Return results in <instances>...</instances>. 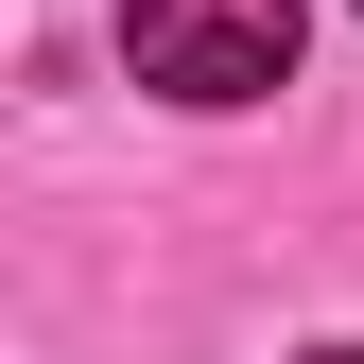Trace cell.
Returning <instances> with one entry per match:
<instances>
[{
  "mask_svg": "<svg viewBox=\"0 0 364 364\" xmlns=\"http://www.w3.org/2000/svg\"><path fill=\"white\" fill-rule=\"evenodd\" d=\"M122 53L173 105H260L295 87V0H122Z\"/></svg>",
  "mask_w": 364,
  "mask_h": 364,
  "instance_id": "1",
  "label": "cell"
},
{
  "mask_svg": "<svg viewBox=\"0 0 364 364\" xmlns=\"http://www.w3.org/2000/svg\"><path fill=\"white\" fill-rule=\"evenodd\" d=\"M312 364H364V347H312Z\"/></svg>",
  "mask_w": 364,
  "mask_h": 364,
  "instance_id": "2",
  "label": "cell"
}]
</instances>
